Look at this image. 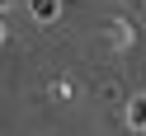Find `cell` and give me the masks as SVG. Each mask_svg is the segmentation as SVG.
Returning <instances> with one entry per match:
<instances>
[{
	"mask_svg": "<svg viewBox=\"0 0 146 136\" xmlns=\"http://www.w3.org/2000/svg\"><path fill=\"white\" fill-rule=\"evenodd\" d=\"M127 127H132V131H146V94H137L132 103H127Z\"/></svg>",
	"mask_w": 146,
	"mask_h": 136,
	"instance_id": "6da1fadb",
	"label": "cell"
},
{
	"mask_svg": "<svg viewBox=\"0 0 146 136\" xmlns=\"http://www.w3.org/2000/svg\"><path fill=\"white\" fill-rule=\"evenodd\" d=\"M29 10H33V19H38V24H52V19L61 14V0H33Z\"/></svg>",
	"mask_w": 146,
	"mask_h": 136,
	"instance_id": "7a4b0ae2",
	"label": "cell"
}]
</instances>
